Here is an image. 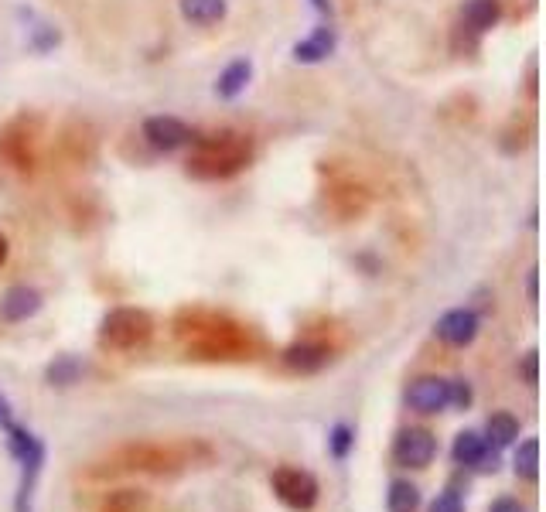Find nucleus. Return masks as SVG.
<instances>
[{"label": "nucleus", "instance_id": "nucleus-1", "mask_svg": "<svg viewBox=\"0 0 546 512\" xmlns=\"http://www.w3.org/2000/svg\"><path fill=\"white\" fill-rule=\"evenodd\" d=\"M195 451H205V444H123L96 468V475H117V472H147V475H175L181 468L195 465Z\"/></svg>", "mask_w": 546, "mask_h": 512}, {"label": "nucleus", "instance_id": "nucleus-2", "mask_svg": "<svg viewBox=\"0 0 546 512\" xmlns=\"http://www.w3.org/2000/svg\"><path fill=\"white\" fill-rule=\"evenodd\" d=\"M246 164H250V144L239 134H222V137L198 140L195 154L188 158V175L215 181V178L236 175Z\"/></svg>", "mask_w": 546, "mask_h": 512}, {"label": "nucleus", "instance_id": "nucleus-3", "mask_svg": "<svg viewBox=\"0 0 546 512\" xmlns=\"http://www.w3.org/2000/svg\"><path fill=\"white\" fill-rule=\"evenodd\" d=\"M7 448H11L14 461L21 465V482H18V499H14V512H31V495H35L38 475L45 468V444L41 437H35L28 427L21 424H7Z\"/></svg>", "mask_w": 546, "mask_h": 512}, {"label": "nucleus", "instance_id": "nucleus-4", "mask_svg": "<svg viewBox=\"0 0 546 512\" xmlns=\"http://www.w3.org/2000/svg\"><path fill=\"white\" fill-rule=\"evenodd\" d=\"M151 335H154V318L144 308H113L103 318V325H99V342L117 352L140 349V345L151 342Z\"/></svg>", "mask_w": 546, "mask_h": 512}, {"label": "nucleus", "instance_id": "nucleus-5", "mask_svg": "<svg viewBox=\"0 0 546 512\" xmlns=\"http://www.w3.org/2000/svg\"><path fill=\"white\" fill-rule=\"evenodd\" d=\"M270 489L287 509H294V512H311L314 506H318V495H321L318 478H314L311 472H304V468H294V465L273 468Z\"/></svg>", "mask_w": 546, "mask_h": 512}, {"label": "nucleus", "instance_id": "nucleus-6", "mask_svg": "<svg viewBox=\"0 0 546 512\" xmlns=\"http://www.w3.org/2000/svg\"><path fill=\"white\" fill-rule=\"evenodd\" d=\"M437 458V437L427 427H403L393 441V461L400 468H427Z\"/></svg>", "mask_w": 546, "mask_h": 512}, {"label": "nucleus", "instance_id": "nucleus-7", "mask_svg": "<svg viewBox=\"0 0 546 512\" xmlns=\"http://www.w3.org/2000/svg\"><path fill=\"white\" fill-rule=\"evenodd\" d=\"M144 140L161 154H171V151H181L185 144H192L195 134L185 120L171 117V113H157V117H147L144 120Z\"/></svg>", "mask_w": 546, "mask_h": 512}, {"label": "nucleus", "instance_id": "nucleus-8", "mask_svg": "<svg viewBox=\"0 0 546 512\" xmlns=\"http://www.w3.org/2000/svg\"><path fill=\"white\" fill-rule=\"evenodd\" d=\"M478 328H482V318H478L471 308H451L437 318L434 332L444 345H451V349H468V345L478 338Z\"/></svg>", "mask_w": 546, "mask_h": 512}, {"label": "nucleus", "instance_id": "nucleus-9", "mask_svg": "<svg viewBox=\"0 0 546 512\" xmlns=\"http://www.w3.org/2000/svg\"><path fill=\"white\" fill-rule=\"evenodd\" d=\"M451 458L461 468H478V472H495L499 451L488 448V441L478 431H461L451 444Z\"/></svg>", "mask_w": 546, "mask_h": 512}, {"label": "nucleus", "instance_id": "nucleus-10", "mask_svg": "<svg viewBox=\"0 0 546 512\" xmlns=\"http://www.w3.org/2000/svg\"><path fill=\"white\" fill-rule=\"evenodd\" d=\"M407 407L417 414H441L448 407V379L420 376L407 386Z\"/></svg>", "mask_w": 546, "mask_h": 512}, {"label": "nucleus", "instance_id": "nucleus-11", "mask_svg": "<svg viewBox=\"0 0 546 512\" xmlns=\"http://www.w3.org/2000/svg\"><path fill=\"white\" fill-rule=\"evenodd\" d=\"M280 362H284V369L294 376H314L332 362V349L321 342H294L291 349H284Z\"/></svg>", "mask_w": 546, "mask_h": 512}, {"label": "nucleus", "instance_id": "nucleus-12", "mask_svg": "<svg viewBox=\"0 0 546 512\" xmlns=\"http://www.w3.org/2000/svg\"><path fill=\"white\" fill-rule=\"evenodd\" d=\"M41 304H45L41 291H35V287H28V284H18L0 297V318H4L7 325H21V321L38 315Z\"/></svg>", "mask_w": 546, "mask_h": 512}, {"label": "nucleus", "instance_id": "nucleus-13", "mask_svg": "<svg viewBox=\"0 0 546 512\" xmlns=\"http://www.w3.org/2000/svg\"><path fill=\"white\" fill-rule=\"evenodd\" d=\"M335 45H338L335 28L321 24V28L314 31V35L297 41V45H294V59H297V62H304V65H318V62H325V59H332V55H335Z\"/></svg>", "mask_w": 546, "mask_h": 512}, {"label": "nucleus", "instance_id": "nucleus-14", "mask_svg": "<svg viewBox=\"0 0 546 512\" xmlns=\"http://www.w3.org/2000/svg\"><path fill=\"white\" fill-rule=\"evenodd\" d=\"M253 79V62L250 59H236L229 62L226 69L219 72V79H215V96L219 99H236L246 93V86H250Z\"/></svg>", "mask_w": 546, "mask_h": 512}, {"label": "nucleus", "instance_id": "nucleus-15", "mask_svg": "<svg viewBox=\"0 0 546 512\" xmlns=\"http://www.w3.org/2000/svg\"><path fill=\"white\" fill-rule=\"evenodd\" d=\"M482 437L488 441V448H492V451H506L519 441V420L512 414H506V410H499V414H492L485 420V434Z\"/></svg>", "mask_w": 546, "mask_h": 512}, {"label": "nucleus", "instance_id": "nucleus-16", "mask_svg": "<svg viewBox=\"0 0 546 512\" xmlns=\"http://www.w3.org/2000/svg\"><path fill=\"white\" fill-rule=\"evenodd\" d=\"M461 18L471 31H492L495 24L502 18V4L499 0H465V7H461Z\"/></svg>", "mask_w": 546, "mask_h": 512}, {"label": "nucleus", "instance_id": "nucleus-17", "mask_svg": "<svg viewBox=\"0 0 546 512\" xmlns=\"http://www.w3.org/2000/svg\"><path fill=\"white\" fill-rule=\"evenodd\" d=\"M512 472H516V478H523V482H536V478H540V441H536V437H526L516 448Z\"/></svg>", "mask_w": 546, "mask_h": 512}, {"label": "nucleus", "instance_id": "nucleus-18", "mask_svg": "<svg viewBox=\"0 0 546 512\" xmlns=\"http://www.w3.org/2000/svg\"><path fill=\"white\" fill-rule=\"evenodd\" d=\"M226 0H181V14L192 24H215L226 18Z\"/></svg>", "mask_w": 546, "mask_h": 512}, {"label": "nucleus", "instance_id": "nucleus-19", "mask_svg": "<svg viewBox=\"0 0 546 512\" xmlns=\"http://www.w3.org/2000/svg\"><path fill=\"white\" fill-rule=\"evenodd\" d=\"M386 509L390 512H417L420 509V489L407 478H396L390 482V492H386Z\"/></svg>", "mask_w": 546, "mask_h": 512}, {"label": "nucleus", "instance_id": "nucleus-20", "mask_svg": "<svg viewBox=\"0 0 546 512\" xmlns=\"http://www.w3.org/2000/svg\"><path fill=\"white\" fill-rule=\"evenodd\" d=\"M147 509V492L140 489H117L103 499L99 512H144Z\"/></svg>", "mask_w": 546, "mask_h": 512}, {"label": "nucleus", "instance_id": "nucleus-21", "mask_svg": "<svg viewBox=\"0 0 546 512\" xmlns=\"http://www.w3.org/2000/svg\"><path fill=\"white\" fill-rule=\"evenodd\" d=\"M45 376L52 386H72V383H79V376H82V362L76 355H59V359L48 366Z\"/></svg>", "mask_w": 546, "mask_h": 512}, {"label": "nucleus", "instance_id": "nucleus-22", "mask_svg": "<svg viewBox=\"0 0 546 512\" xmlns=\"http://www.w3.org/2000/svg\"><path fill=\"white\" fill-rule=\"evenodd\" d=\"M355 448V431L349 424H335L332 431H328V451H332L335 461H345Z\"/></svg>", "mask_w": 546, "mask_h": 512}, {"label": "nucleus", "instance_id": "nucleus-23", "mask_svg": "<svg viewBox=\"0 0 546 512\" xmlns=\"http://www.w3.org/2000/svg\"><path fill=\"white\" fill-rule=\"evenodd\" d=\"M475 393H471V383L468 379H448V407L454 410H468Z\"/></svg>", "mask_w": 546, "mask_h": 512}, {"label": "nucleus", "instance_id": "nucleus-24", "mask_svg": "<svg viewBox=\"0 0 546 512\" xmlns=\"http://www.w3.org/2000/svg\"><path fill=\"white\" fill-rule=\"evenodd\" d=\"M427 512H465V502H461V492L444 489L434 502L427 506Z\"/></svg>", "mask_w": 546, "mask_h": 512}, {"label": "nucleus", "instance_id": "nucleus-25", "mask_svg": "<svg viewBox=\"0 0 546 512\" xmlns=\"http://www.w3.org/2000/svg\"><path fill=\"white\" fill-rule=\"evenodd\" d=\"M523 379L529 386H536L540 383V352H526V359H523Z\"/></svg>", "mask_w": 546, "mask_h": 512}, {"label": "nucleus", "instance_id": "nucleus-26", "mask_svg": "<svg viewBox=\"0 0 546 512\" xmlns=\"http://www.w3.org/2000/svg\"><path fill=\"white\" fill-rule=\"evenodd\" d=\"M488 512H526V506L519 499H512V495H502V499H495Z\"/></svg>", "mask_w": 546, "mask_h": 512}, {"label": "nucleus", "instance_id": "nucleus-27", "mask_svg": "<svg viewBox=\"0 0 546 512\" xmlns=\"http://www.w3.org/2000/svg\"><path fill=\"white\" fill-rule=\"evenodd\" d=\"M529 301H540V270H529Z\"/></svg>", "mask_w": 546, "mask_h": 512}, {"label": "nucleus", "instance_id": "nucleus-28", "mask_svg": "<svg viewBox=\"0 0 546 512\" xmlns=\"http://www.w3.org/2000/svg\"><path fill=\"white\" fill-rule=\"evenodd\" d=\"M7 424H11V403L0 396V427H7Z\"/></svg>", "mask_w": 546, "mask_h": 512}, {"label": "nucleus", "instance_id": "nucleus-29", "mask_svg": "<svg viewBox=\"0 0 546 512\" xmlns=\"http://www.w3.org/2000/svg\"><path fill=\"white\" fill-rule=\"evenodd\" d=\"M314 7H318L321 14H332V0H311Z\"/></svg>", "mask_w": 546, "mask_h": 512}, {"label": "nucleus", "instance_id": "nucleus-30", "mask_svg": "<svg viewBox=\"0 0 546 512\" xmlns=\"http://www.w3.org/2000/svg\"><path fill=\"white\" fill-rule=\"evenodd\" d=\"M7 253H11V246H7V239L0 236V267H4V260H7Z\"/></svg>", "mask_w": 546, "mask_h": 512}]
</instances>
